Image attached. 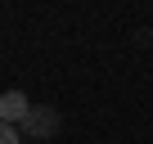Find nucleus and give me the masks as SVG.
<instances>
[{"label": "nucleus", "mask_w": 153, "mask_h": 144, "mask_svg": "<svg viewBox=\"0 0 153 144\" xmlns=\"http://www.w3.org/2000/svg\"><path fill=\"white\" fill-rule=\"evenodd\" d=\"M18 135H32V140H54V135H59V113H54V108H36V104H32V113H27V122L18 126Z\"/></svg>", "instance_id": "f257e3e1"}, {"label": "nucleus", "mask_w": 153, "mask_h": 144, "mask_svg": "<svg viewBox=\"0 0 153 144\" xmlns=\"http://www.w3.org/2000/svg\"><path fill=\"white\" fill-rule=\"evenodd\" d=\"M27 113H32V99L23 90H5V95H0V122H5V126H23Z\"/></svg>", "instance_id": "f03ea898"}, {"label": "nucleus", "mask_w": 153, "mask_h": 144, "mask_svg": "<svg viewBox=\"0 0 153 144\" xmlns=\"http://www.w3.org/2000/svg\"><path fill=\"white\" fill-rule=\"evenodd\" d=\"M0 144H23V135H18V126H5V122H0Z\"/></svg>", "instance_id": "7ed1b4c3"}]
</instances>
